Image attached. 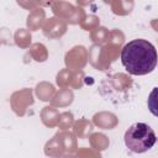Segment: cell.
I'll list each match as a JSON object with an SVG mask.
<instances>
[{"label": "cell", "mask_w": 158, "mask_h": 158, "mask_svg": "<svg viewBox=\"0 0 158 158\" xmlns=\"http://www.w3.org/2000/svg\"><path fill=\"white\" fill-rule=\"evenodd\" d=\"M120 57L122 65L131 75L149 74L158 64L156 47L143 38H136L126 43Z\"/></svg>", "instance_id": "cell-1"}, {"label": "cell", "mask_w": 158, "mask_h": 158, "mask_svg": "<svg viewBox=\"0 0 158 158\" xmlns=\"http://www.w3.org/2000/svg\"><path fill=\"white\" fill-rule=\"evenodd\" d=\"M126 147L135 153L149 151L157 142V136L151 126L144 122H136L128 127L123 136Z\"/></svg>", "instance_id": "cell-2"}, {"label": "cell", "mask_w": 158, "mask_h": 158, "mask_svg": "<svg viewBox=\"0 0 158 158\" xmlns=\"http://www.w3.org/2000/svg\"><path fill=\"white\" fill-rule=\"evenodd\" d=\"M89 62L98 70H109L111 63L115 62L118 56H121L122 47L112 43H106L104 46L93 44L89 49Z\"/></svg>", "instance_id": "cell-3"}, {"label": "cell", "mask_w": 158, "mask_h": 158, "mask_svg": "<svg viewBox=\"0 0 158 158\" xmlns=\"http://www.w3.org/2000/svg\"><path fill=\"white\" fill-rule=\"evenodd\" d=\"M56 17L65 21L69 25H80L85 19L86 14L83 7L75 6L67 1H56L51 5Z\"/></svg>", "instance_id": "cell-4"}, {"label": "cell", "mask_w": 158, "mask_h": 158, "mask_svg": "<svg viewBox=\"0 0 158 158\" xmlns=\"http://www.w3.org/2000/svg\"><path fill=\"white\" fill-rule=\"evenodd\" d=\"M35 104L33 91L30 88H23L20 90H16L10 96V106L14 114L19 117H22L26 115L27 109Z\"/></svg>", "instance_id": "cell-5"}, {"label": "cell", "mask_w": 158, "mask_h": 158, "mask_svg": "<svg viewBox=\"0 0 158 158\" xmlns=\"http://www.w3.org/2000/svg\"><path fill=\"white\" fill-rule=\"evenodd\" d=\"M89 62V51L84 46H74L64 56L65 68L72 72H81Z\"/></svg>", "instance_id": "cell-6"}, {"label": "cell", "mask_w": 158, "mask_h": 158, "mask_svg": "<svg viewBox=\"0 0 158 158\" xmlns=\"http://www.w3.org/2000/svg\"><path fill=\"white\" fill-rule=\"evenodd\" d=\"M42 33L49 40H58L63 37L68 31V23L56 16L49 17L42 26Z\"/></svg>", "instance_id": "cell-7"}, {"label": "cell", "mask_w": 158, "mask_h": 158, "mask_svg": "<svg viewBox=\"0 0 158 158\" xmlns=\"http://www.w3.org/2000/svg\"><path fill=\"white\" fill-rule=\"evenodd\" d=\"M94 126L102 130H114L118 125V117L110 111H99L93 116Z\"/></svg>", "instance_id": "cell-8"}, {"label": "cell", "mask_w": 158, "mask_h": 158, "mask_svg": "<svg viewBox=\"0 0 158 158\" xmlns=\"http://www.w3.org/2000/svg\"><path fill=\"white\" fill-rule=\"evenodd\" d=\"M43 151H44V154L49 158H62L64 154H67L64 146L57 135H54L52 138H49L46 142Z\"/></svg>", "instance_id": "cell-9"}, {"label": "cell", "mask_w": 158, "mask_h": 158, "mask_svg": "<svg viewBox=\"0 0 158 158\" xmlns=\"http://www.w3.org/2000/svg\"><path fill=\"white\" fill-rule=\"evenodd\" d=\"M59 111L52 106V105H47L44 106L41 112H40V117H41V121L42 123L46 126V127H49V128H53V127H58V121H59Z\"/></svg>", "instance_id": "cell-10"}, {"label": "cell", "mask_w": 158, "mask_h": 158, "mask_svg": "<svg viewBox=\"0 0 158 158\" xmlns=\"http://www.w3.org/2000/svg\"><path fill=\"white\" fill-rule=\"evenodd\" d=\"M46 11L42 7H38L33 11H30L27 20H26V26L27 30L30 31H37L40 28H42L43 23L46 22Z\"/></svg>", "instance_id": "cell-11"}, {"label": "cell", "mask_w": 158, "mask_h": 158, "mask_svg": "<svg viewBox=\"0 0 158 158\" xmlns=\"http://www.w3.org/2000/svg\"><path fill=\"white\" fill-rule=\"evenodd\" d=\"M73 100H74V93L72 89H59L51 100L49 105L54 106L56 109L68 107L73 102Z\"/></svg>", "instance_id": "cell-12"}, {"label": "cell", "mask_w": 158, "mask_h": 158, "mask_svg": "<svg viewBox=\"0 0 158 158\" xmlns=\"http://www.w3.org/2000/svg\"><path fill=\"white\" fill-rule=\"evenodd\" d=\"M56 135H57V136L59 137V139L62 141V143H63L64 149H65L67 153L75 154V153L78 152V149H79V147H78V141H77V136H75L73 132H70V131L67 130V131H58Z\"/></svg>", "instance_id": "cell-13"}, {"label": "cell", "mask_w": 158, "mask_h": 158, "mask_svg": "<svg viewBox=\"0 0 158 158\" xmlns=\"http://www.w3.org/2000/svg\"><path fill=\"white\" fill-rule=\"evenodd\" d=\"M56 93H57V90H56L54 85L51 84V83H48V81H40L36 85V88H35L36 96L41 101H46V102L47 101L51 102V100L53 99V96L56 95Z\"/></svg>", "instance_id": "cell-14"}, {"label": "cell", "mask_w": 158, "mask_h": 158, "mask_svg": "<svg viewBox=\"0 0 158 158\" xmlns=\"http://www.w3.org/2000/svg\"><path fill=\"white\" fill-rule=\"evenodd\" d=\"M72 128L77 138H88L93 133L94 123L86 118H79V120H75Z\"/></svg>", "instance_id": "cell-15"}, {"label": "cell", "mask_w": 158, "mask_h": 158, "mask_svg": "<svg viewBox=\"0 0 158 158\" xmlns=\"http://www.w3.org/2000/svg\"><path fill=\"white\" fill-rule=\"evenodd\" d=\"M89 144L91 148H94L98 152H102L109 148L110 146V139L105 133L101 132H93L89 136Z\"/></svg>", "instance_id": "cell-16"}, {"label": "cell", "mask_w": 158, "mask_h": 158, "mask_svg": "<svg viewBox=\"0 0 158 158\" xmlns=\"http://www.w3.org/2000/svg\"><path fill=\"white\" fill-rule=\"evenodd\" d=\"M27 56H30V58H32L35 62L43 63L48 59V49L43 43L36 42L32 43V46L28 48Z\"/></svg>", "instance_id": "cell-17"}, {"label": "cell", "mask_w": 158, "mask_h": 158, "mask_svg": "<svg viewBox=\"0 0 158 158\" xmlns=\"http://www.w3.org/2000/svg\"><path fill=\"white\" fill-rule=\"evenodd\" d=\"M14 41L17 47L21 49H27L32 46V36L31 31L27 28H17L14 33Z\"/></svg>", "instance_id": "cell-18"}, {"label": "cell", "mask_w": 158, "mask_h": 158, "mask_svg": "<svg viewBox=\"0 0 158 158\" xmlns=\"http://www.w3.org/2000/svg\"><path fill=\"white\" fill-rule=\"evenodd\" d=\"M110 6H111V11L115 14V15H118V16H127L132 12L133 10V6H135V2L133 1H128V0H115V1H111L110 2Z\"/></svg>", "instance_id": "cell-19"}, {"label": "cell", "mask_w": 158, "mask_h": 158, "mask_svg": "<svg viewBox=\"0 0 158 158\" xmlns=\"http://www.w3.org/2000/svg\"><path fill=\"white\" fill-rule=\"evenodd\" d=\"M111 83H112V86L116 90H118V91L128 90L132 86V79H131V77H128L125 73H116L115 75H112Z\"/></svg>", "instance_id": "cell-20"}, {"label": "cell", "mask_w": 158, "mask_h": 158, "mask_svg": "<svg viewBox=\"0 0 158 158\" xmlns=\"http://www.w3.org/2000/svg\"><path fill=\"white\" fill-rule=\"evenodd\" d=\"M109 37H110V30H107L104 26H100L95 28L93 32H90V40L93 41L94 44H98V46L106 44L109 42Z\"/></svg>", "instance_id": "cell-21"}, {"label": "cell", "mask_w": 158, "mask_h": 158, "mask_svg": "<svg viewBox=\"0 0 158 158\" xmlns=\"http://www.w3.org/2000/svg\"><path fill=\"white\" fill-rule=\"evenodd\" d=\"M73 75H74V72H72L67 68H63L62 70H59L56 77V83L59 86V89H70L72 81H73Z\"/></svg>", "instance_id": "cell-22"}, {"label": "cell", "mask_w": 158, "mask_h": 158, "mask_svg": "<svg viewBox=\"0 0 158 158\" xmlns=\"http://www.w3.org/2000/svg\"><path fill=\"white\" fill-rule=\"evenodd\" d=\"M74 122H75V120H74L73 112H70V111L60 112L59 121H58V128H59V131H67L73 127Z\"/></svg>", "instance_id": "cell-23"}, {"label": "cell", "mask_w": 158, "mask_h": 158, "mask_svg": "<svg viewBox=\"0 0 158 158\" xmlns=\"http://www.w3.org/2000/svg\"><path fill=\"white\" fill-rule=\"evenodd\" d=\"M80 27H81L84 31L93 32L95 28L100 27V19H99L96 15H86L85 19L81 21Z\"/></svg>", "instance_id": "cell-24"}, {"label": "cell", "mask_w": 158, "mask_h": 158, "mask_svg": "<svg viewBox=\"0 0 158 158\" xmlns=\"http://www.w3.org/2000/svg\"><path fill=\"white\" fill-rule=\"evenodd\" d=\"M147 106L152 115L158 117V88H153L147 99Z\"/></svg>", "instance_id": "cell-25"}, {"label": "cell", "mask_w": 158, "mask_h": 158, "mask_svg": "<svg viewBox=\"0 0 158 158\" xmlns=\"http://www.w3.org/2000/svg\"><path fill=\"white\" fill-rule=\"evenodd\" d=\"M107 43H112L116 44L118 47H122L125 43V35L121 30L118 28H112L110 30V37H109V42Z\"/></svg>", "instance_id": "cell-26"}, {"label": "cell", "mask_w": 158, "mask_h": 158, "mask_svg": "<svg viewBox=\"0 0 158 158\" xmlns=\"http://www.w3.org/2000/svg\"><path fill=\"white\" fill-rule=\"evenodd\" d=\"M75 154L78 158H102L101 152H98L91 147H80Z\"/></svg>", "instance_id": "cell-27"}, {"label": "cell", "mask_w": 158, "mask_h": 158, "mask_svg": "<svg viewBox=\"0 0 158 158\" xmlns=\"http://www.w3.org/2000/svg\"><path fill=\"white\" fill-rule=\"evenodd\" d=\"M151 27H152L156 32H158V19H153V20L151 21Z\"/></svg>", "instance_id": "cell-28"}, {"label": "cell", "mask_w": 158, "mask_h": 158, "mask_svg": "<svg viewBox=\"0 0 158 158\" xmlns=\"http://www.w3.org/2000/svg\"><path fill=\"white\" fill-rule=\"evenodd\" d=\"M62 158H78L77 157V154H72V153H67V154H64Z\"/></svg>", "instance_id": "cell-29"}, {"label": "cell", "mask_w": 158, "mask_h": 158, "mask_svg": "<svg viewBox=\"0 0 158 158\" xmlns=\"http://www.w3.org/2000/svg\"><path fill=\"white\" fill-rule=\"evenodd\" d=\"M157 141H158V137H157Z\"/></svg>", "instance_id": "cell-30"}, {"label": "cell", "mask_w": 158, "mask_h": 158, "mask_svg": "<svg viewBox=\"0 0 158 158\" xmlns=\"http://www.w3.org/2000/svg\"><path fill=\"white\" fill-rule=\"evenodd\" d=\"M157 42H158V40H157Z\"/></svg>", "instance_id": "cell-31"}]
</instances>
